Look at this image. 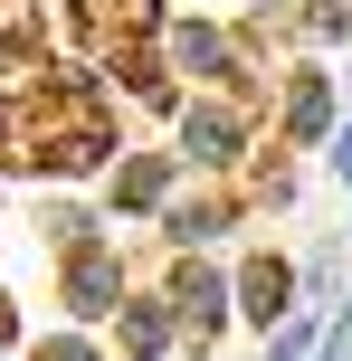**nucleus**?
<instances>
[]
</instances>
